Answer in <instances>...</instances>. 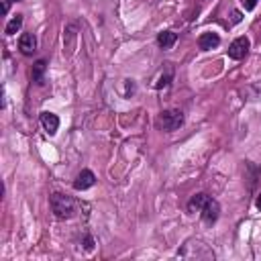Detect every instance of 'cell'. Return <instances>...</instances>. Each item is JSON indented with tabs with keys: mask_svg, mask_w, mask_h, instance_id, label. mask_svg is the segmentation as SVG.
I'll return each instance as SVG.
<instances>
[{
	"mask_svg": "<svg viewBox=\"0 0 261 261\" xmlns=\"http://www.w3.org/2000/svg\"><path fill=\"white\" fill-rule=\"evenodd\" d=\"M49 206H51V213H54L56 219H60V221H70L76 215L74 198L66 196V194H60V192H54L49 196Z\"/></svg>",
	"mask_w": 261,
	"mask_h": 261,
	"instance_id": "cell-1",
	"label": "cell"
},
{
	"mask_svg": "<svg viewBox=\"0 0 261 261\" xmlns=\"http://www.w3.org/2000/svg\"><path fill=\"white\" fill-rule=\"evenodd\" d=\"M178 257H184V259H206V261H213L215 259V251L204 245L202 241L198 239H192L188 241L186 245H182V249L178 251Z\"/></svg>",
	"mask_w": 261,
	"mask_h": 261,
	"instance_id": "cell-2",
	"label": "cell"
},
{
	"mask_svg": "<svg viewBox=\"0 0 261 261\" xmlns=\"http://www.w3.org/2000/svg\"><path fill=\"white\" fill-rule=\"evenodd\" d=\"M158 125H160V129H162V131H166V133H174V131H178V129L184 125V113H182V111H178V109L164 111V113L160 115V119H158Z\"/></svg>",
	"mask_w": 261,
	"mask_h": 261,
	"instance_id": "cell-3",
	"label": "cell"
},
{
	"mask_svg": "<svg viewBox=\"0 0 261 261\" xmlns=\"http://www.w3.org/2000/svg\"><path fill=\"white\" fill-rule=\"evenodd\" d=\"M200 217H202V223L204 225H215L219 221V217H221V204L215 198L208 196L206 202L200 208Z\"/></svg>",
	"mask_w": 261,
	"mask_h": 261,
	"instance_id": "cell-4",
	"label": "cell"
},
{
	"mask_svg": "<svg viewBox=\"0 0 261 261\" xmlns=\"http://www.w3.org/2000/svg\"><path fill=\"white\" fill-rule=\"evenodd\" d=\"M249 49H251V41H249V37H237V39L229 45L227 56H229L231 60H235V62H241V60H245V58H247Z\"/></svg>",
	"mask_w": 261,
	"mask_h": 261,
	"instance_id": "cell-5",
	"label": "cell"
},
{
	"mask_svg": "<svg viewBox=\"0 0 261 261\" xmlns=\"http://www.w3.org/2000/svg\"><path fill=\"white\" fill-rule=\"evenodd\" d=\"M19 51L25 58H31L37 51V37L33 33H23L19 37Z\"/></svg>",
	"mask_w": 261,
	"mask_h": 261,
	"instance_id": "cell-6",
	"label": "cell"
},
{
	"mask_svg": "<svg viewBox=\"0 0 261 261\" xmlns=\"http://www.w3.org/2000/svg\"><path fill=\"white\" fill-rule=\"evenodd\" d=\"M221 45V37L219 33H213V31H206L198 37V49L200 51H211V49H217Z\"/></svg>",
	"mask_w": 261,
	"mask_h": 261,
	"instance_id": "cell-7",
	"label": "cell"
},
{
	"mask_svg": "<svg viewBox=\"0 0 261 261\" xmlns=\"http://www.w3.org/2000/svg\"><path fill=\"white\" fill-rule=\"evenodd\" d=\"M39 121H41V127L45 129V133H47V135L54 137V135L58 133V129H60V117H58V115L47 113V111H45V113H41Z\"/></svg>",
	"mask_w": 261,
	"mask_h": 261,
	"instance_id": "cell-8",
	"label": "cell"
},
{
	"mask_svg": "<svg viewBox=\"0 0 261 261\" xmlns=\"http://www.w3.org/2000/svg\"><path fill=\"white\" fill-rule=\"evenodd\" d=\"M94 184H96V176H94V172H90V170H82V172L76 176V180H74V190L84 192V190L92 188Z\"/></svg>",
	"mask_w": 261,
	"mask_h": 261,
	"instance_id": "cell-9",
	"label": "cell"
},
{
	"mask_svg": "<svg viewBox=\"0 0 261 261\" xmlns=\"http://www.w3.org/2000/svg\"><path fill=\"white\" fill-rule=\"evenodd\" d=\"M45 70H47V62L45 60H39V62H35L33 64V70H31V78H33V82L35 84H43L45 82Z\"/></svg>",
	"mask_w": 261,
	"mask_h": 261,
	"instance_id": "cell-10",
	"label": "cell"
},
{
	"mask_svg": "<svg viewBox=\"0 0 261 261\" xmlns=\"http://www.w3.org/2000/svg\"><path fill=\"white\" fill-rule=\"evenodd\" d=\"M176 41H178V33H174V31H164L158 35V45L162 49H172L176 45Z\"/></svg>",
	"mask_w": 261,
	"mask_h": 261,
	"instance_id": "cell-11",
	"label": "cell"
},
{
	"mask_svg": "<svg viewBox=\"0 0 261 261\" xmlns=\"http://www.w3.org/2000/svg\"><path fill=\"white\" fill-rule=\"evenodd\" d=\"M206 198H208V194H204V192L194 194V196L190 198V202H188V213H200V208H202V204L206 202Z\"/></svg>",
	"mask_w": 261,
	"mask_h": 261,
	"instance_id": "cell-12",
	"label": "cell"
},
{
	"mask_svg": "<svg viewBox=\"0 0 261 261\" xmlns=\"http://www.w3.org/2000/svg\"><path fill=\"white\" fill-rule=\"evenodd\" d=\"M23 15H17V17H13L11 21H9V25H7V29H5V33L9 35V37H13V35H17L19 31H21V27H23Z\"/></svg>",
	"mask_w": 261,
	"mask_h": 261,
	"instance_id": "cell-13",
	"label": "cell"
},
{
	"mask_svg": "<svg viewBox=\"0 0 261 261\" xmlns=\"http://www.w3.org/2000/svg\"><path fill=\"white\" fill-rule=\"evenodd\" d=\"M170 82H172V74L168 72L166 76H162L158 82H155V88H158V90H162V88H168V86H170Z\"/></svg>",
	"mask_w": 261,
	"mask_h": 261,
	"instance_id": "cell-14",
	"label": "cell"
},
{
	"mask_svg": "<svg viewBox=\"0 0 261 261\" xmlns=\"http://www.w3.org/2000/svg\"><path fill=\"white\" fill-rule=\"evenodd\" d=\"M125 86H127L125 96H127V98H131V96L135 94V82H133V80H125Z\"/></svg>",
	"mask_w": 261,
	"mask_h": 261,
	"instance_id": "cell-15",
	"label": "cell"
},
{
	"mask_svg": "<svg viewBox=\"0 0 261 261\" xmlns=\"http://www.w3.org/2000/svg\"><path fill=\"white\" fill-rule=\"evenodd\" d=\"M84 249L86 251H94V239H92L90 233H86V237H84Z\"/></svg>",
	"mask_w": 261,
	"mask_h": 261,
	"instance_id": "cell-16",
	"label": "cell"
},
{
	"mask_svg": "<svg viewBox=\"0 0 261 261\" xmlns=\"http://www.w3.org/2000/svg\"><path fill=\"white\" fill-rule=\"evenodd\" d=\"M257 3H259V0H241V5H243L245 11H253L257 7Z\"/></svg>",
	"mask_w": 261,
	"mask_h": 261,
	"instance_id": "cell-17",
	"label": "cell"
},
{
	"mask_svg": "<svg viewBox=\"0 0 261 261\" xmlns=\"http://www.w3.org/2000/svg\"><path fill=\"white\" fill-rule=\"evenodd\" d=\"M241 21H243V13H241V11H233V13H231V23H233V25H239Z\"/></svg>",
	"mask_w": 261,
	"mask_h": 261,
	"instance_id": "cell-18",
	"label": "cell"
},
{
	"mask_svg": "<svg viewBox=\"0 0 261 261\" xmlns=\"http://www.w3.org/2000/svg\"><path fill=\"white\" fill-rule=\"evenodd\" d=\"M255 206L259 208V211H261V194H259V196H257V200H255Z\"/></svg>",
	"mask_w": 261,
	"mask_h": 261,
	"instance_id": "cell-19",
	"label": "cell"
},
{
	"mask_svg": "<svg viewBox=\"0 0 261 261\" xmlns=\"http://www.w3.org/2000/svg\"><path fill=\"white\" fill-rule=\"evenodd\" d=\"M11 3H23V0H11Z\"/></svg>",
	"mask_w": 261,
	"mask_h": 261,
	"instance_id": "cell-20",
	"label": "cell"
}]
</instances>
